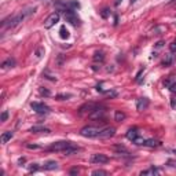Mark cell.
Wrapping results in <instances>:
<instances>
[{
  "mask_svg": "<svg viewBox=\"0 0 176 176\" xmlns=\"http://www.w3.org/2000/svg\"><path fill=\"white\" fill-rule=\"evenodd\" d=\"M34 11H36V7H29V8H26V10H22L20 14L6 18V20H3V22H2V28L3 29H7V28H15L17 25H20L24 20H26V18L30 17L32 14H34Z\"/></svg>",
  "mask_w": 176,
  "mask_h": 176,
  "instance_id": "6da1fadb",
  "label": "cell"
},
{
  "mask_svg": "<svg viewBox=\"0 0 176 176\" xmlns=\"http://www.w3.org/2000/svg\"><path fill=\"white\" fill-rule=\"evenodd\" d=\"M63 14V18H65L66 22H69L70 25H73V26H80V24H81V21H80V18L77 17V14H76L73 10H70V8H68V10L62 11Z\"/></svg>",
  "mask_w": 176,
  "mask_h": 176,
  "instance_id": "7a4b0ae2",
  "label": "cell"
},
{
  "mask_svg": "<svg viewBox=\"0 0 176 176\" xmlns=\"http://www.w3.org/2000/svg\"><path fill=\"white\" fill-rule=\"evenodd\" d=\"M101 129L102 128H98V127H94V125H87V127L80 129V135L84 136V138H98Z\"/></svg>",
  "mask_w": 176,
  "mask_h": 176,
  "instance_id": "3957f363",
  "label": "cell"
},
{
  "mask_svg": "<svg viewBox=\"0 0 176 176\" xmlns=\"http://www.w3.org/2000/svg\"><path fill=\"white\" fill-rule=\"evenodd\" d=\"M97 107H98L97 103H94V102H87V103H84L83 106H80L79 114L80 116H87V114L89 116V114H91Z\"/></svg>",
  "mask_w": 176,
  "mask_h": 176,
  "instance_id": "277c9868",
  "label": "cell"
},
{
  "mask_svg": "<svg viewBox=\"0 0 176 176\" xmlns=\"http://www.w3.org/2000/svg\"><path fill=\"white\" fill-rule=\"evenodd\" d=\"M30 107L33 109L37 114H48L51 111V109L47 106L46 103H40V102H32Z\"/></svg>",
  "mask_w": 176,
  "mask_h": 176,
  "instance_id": "5b68a950",
  "label": "cell"
},
{
  "mask_svg": "<svg viewBox=\"0 0 176 176\" xmlns=\"http://www.w3.org/2000/svg\"><path fill=\"white\" fill-rule=\"evenodd\" d=\"M70 145H73V143L72 142H66V140H61V142L52 143V145L48 147V150L50 151H63V150L68 149Z\"/></svg>",
  "mask_w": 176,
  "mask_h": 176,
  "instance_id": "8992f818",
  "label": "cell"
},
{
  "mask_svg": "<svg viewBox=\"0 0 176 176\" xmlns=\"http://www.w3.org/2000/svg\"><path fill=\"white\" fill-rule=\"evenodd\" d=\"M59 18H61V15L58 14V12H52V14L48 15L47 20L44 21V28H46V29H51L56 22H59Z\"/></svg>",
  "mask_w": 176,
  "mask_h": 176,
  "instance_id": "52a82bcc",
  "label": "cell"
},
{
  "mask_svg": "<svg viewBox=\"0 0 176 176\" xmlns=\"http://www.w3.org/2000/svg\"><path fill=\"white\" fill-rule=\"evenodd\" d=\"M114 133H116V128L114 127H106V128H102L101 129L98 138L99 139H107V138L114 136Z\"/></svg>",
  "mask_w": 176,
  "mask_h": 176,
  "instance_id": "ba28073f",
  "label": "cell"
},
{
  "mask_svg": "<svg viewBox=\"0 0 176 176\" xmlns=\"http://www.w3.org/2000/svg\"><path fill=\"white\" fill-rule=\"evenodd\" d=\"M89 161H91L92 164H106V162H109V157L102 154V153H97V154L91 156V160H89Z\"/></svg>",
  "mask_w": 176,
  "mask_h": 176,
  "instance_id": "9c48e42d",
  "label": "cell"
},
{
  "mask_svg": "<svg viewBox=\"0 0 176 176\" xmlns=\"http://www.w3.org/2000/svg\"><path fill=\"white\" fill-rule=\"evenodd\" d=\"M105 113H106V109L98 106L91 114H89V118H91V120H99V118H103L105 117Z\"/></svg>",
  "mask_w": 176,
  "mask_h": 176,
  "instance_id": "30bf717a",
  "label": "cell"
},
{
  "mask_svg": "<svg viewBox=\"0 0 176 176\" xmlns=\"http://www.w3.org/2000/svg\"><path fill=\"white\" fill-rule=\"evenodd\" d=\"M29 132H32V133H46V135H48V133H51V129L50 128H46V127H41V125H34L29 129Z\"/></svg>",
  "mask_w": 176,
  "mask_h": 176,
  "instance_id": "8fae6325",
  "label": "cell"
},
{
  "mask_svg": "<svg viewBox=\"0 0 176 176\" xmlns=\"http://www.w3.org/2000/svg\"><path fill=\"white\" fill-rule=\"evenodd\" d=\"M149 99L147 98H140V99H138V102H136V109L139 111H143V110H146L147 107H149Z\"/></svg>",
  "mask_w": 176,
  "mask_h": 176,
  "instance_id": "7c38bea8",
  "label": "cell"
},
{
  "mask_svg": "<svg viewBox=\"0 0 176 176\" xmlns=\"http://www.w3.org/2000/svg\"><path fill=\"white\" fill-rule=\"evenodd\" d=\"M140 136V132H139V129L138 128H131V129H128V132H127V139H129V140H135L136 138H139Z\"/></svg>",
  "mask_w": 176,
  "mask_h": 176,
  "instance_id": "4fadbf2b",
  "label": "cell"
},
{
  "mask_svg": "<svg viewBox=\"0 0 176 176\" xmlns=\"http://www.w3.org/2000/svg\"><path fill=\"white\" fill-rule=\"evenodd\" d=\"M80 150H81V149H80V147H77L76 145H70L68 149H65L62 153H63L65 156H72V154H77Z\"/></svg>",
  "mask_w": 176,
  "mask_h": 176,
  "instance_id": "5bb4252c",
  "label": "cell"
},
{
  "mask_svg": "<svg viewBox=\"0 0 176 176\" xmlns=\"http://www.w3.org/2000/svg\"><path fill=\"white\" fill-rule=\"evenodd\" d=\"M143 146L145 147H158V146H161V142L157 139H145Z\"/></svg>",
  "mask_w": 176,
  "mask_h": 176,
  "instance_id": "9a60e30c",
  "label": "cell"
},
{
  "mask_svg": "<svg viewBox=\"0 0 176 176\" xmlns=\"http://www.w3.org/2000/svg\"><path fill=\"white\" fill-rule=\"evenodd\" d=\"M12 136H14V132H12V131H6V132H3L2 138H0V139H2V143H3V145H6V143H7Z\"/></svg>",
  "mask_w": 176,
  "mask_h": 176,
  "instance_id": "2e32d148",
  "label": "cell"
},
{
  "mask_svg": "<svg viewBox=\"0 0 176 176\" xmlns=\"http://www.w3.org/2000/svg\"><path fill=\"white\" fill-rule=\"evenodd\" d=\"M161 174V169H158V168H154V166H151V168H149V169H146V171H142L140 172V175H160Z\"/></svg>",
  "mask_w": 176,
  "mask_h": 176,
  "instance_id": "e0dca14e",
  "label": "cell"
},
{
  "mask_svg": "<svg viewBox=\"0 0 176 176\" xmlns=\"http://www.w3.org/2000/svg\"><path fill=\"white\" fill-rule=\"evenodd\" d=\"M14 66H15V59L14 58H7L2 63L3 69H11V68H14Z\"/></svg>",
  "mask_w": 176,
  "mask_h": 176,
  "instance_id": "ac0fdd59",
  "label": "cell"
},
{
  "mask_svg": "<svg viewBox=\"0 0 176 176\" xmlns=\"http://www.w3.org/2000/svg\"><path fill=\"white\" fill-rule=\"evenodd\" d=\"M43 168L46 169V171H54V169L58 168V162L56 161H47Z\"/></svg>",
  "mask_w": 176,
  "mask_h": 176,
  "instance_id": "d6986e66",
  "label": "cell"
},
{
  "mask_svg": "<svg viewBox=\"0 0 176 176\" xmlns=\"http://www.w3.org/2000/svg\"><path fill=\"white\" fill-rule=\"evenodd\" d=\"M125 113H123V111H120V110H117L116 111V114H114V120L117 121V123H121V121H124L125 120Z\"/></svg>",
  "mask_w": 176,
  "mask_h": 176,
  "instance_id": "ffe728a7",
  "label": "cell"
},
{
  "mask_svg": "<svg viewBox=\"0 0 176 176\" xmlns=\"http://www.w3.org/2000/svg\"><path fill=\"white\" fill-rule=\"evenodd\" d=\"M172 62H174V55H172V54H166L165 58H164V61H162V65L168 66V65H171Z\"/></svg>",
  "mask_w": 176,
  "mask_h": 176,
  "instance_id": "44dd1931",
  "label": "cell"
},
{
  "mask_svg": "<svg viewBox=\"0 0 176 176\" xmlns=\"http://www.w3.org/2000/svg\"><path fill=\"white\" fill-rule=\"evenodd\" d=\"M59 36L62 37V39H68V37H69V30L66 29V26H61V29H59Z\"/></svg>",
  "mask_w": 176,
  "mask_h": 176,
  "instance_id": "7402d4cb",
  "label": "cell"
},
{
  "mask_svg": "<svg viewBox=\"0 0 176 176\" xmlns=\"http://www.w3.org/2000/svg\"><path fill=\"white\" fill-rule=\"evenodd\" d=\"M44 52H46V50H44L43 47H39V48H37L36 51H34V55H36V59L39 61V59H41V58H43Z\"/></svg>",
  "mask_w": 176,
  "mask_h": 176,
  "instance_id": "603a6c76",
  "label": "cell"
},
{
  "mask_svg": "<svg viewBox=\"0 0 176 176\" xmlns=\"http://www.w3.org/2000/svg\"><path fill=\"white\" fill-rule=\"evenodd\" d=\"M94 61L95 62H103L105 61V54L103 52H95V55H94Z\"/></svg>",
  "mask_w": 176,
  "mask_h": 176,
  "instance_id": "cb8c5ba5",
  "label": "cell"
},
{
  "mask_svg": "<svg viewBox=\"0 0 176 176\" xmlns=\"http://www.w3.org/2000/svg\"><path fill=\"white\" fill-rule=\"evenodd\" d=\"M68 6L70 10H76V8H80V3L76 2V0H70V2H68Z\"/></svg>",
  "mask_w": 176,
  "mask_h": 176,
  "instance_id": "d4e9b609",
  "label": "cell"
},
{
  "mask_svg": "<svg viewBox=\"0 0 176 176\" xmlns=\"http://www.w3.org/2000/svg\"><path fill=\"white\" fill-rule=\"evenodd\" d=\"M164 32H165V28L164 26H157V28L153 29V34H157V36H158V34H162Z\"/></svg>",
  "mask_w": 176,
  "mask_h": 176,
  "instance_id": "484cf974",
  "label": "cell"
},
{
  "mask_svg": "<svg viewBox=\"0 0 176 176\" xmlns=\"http://www.w3.org/2000/svg\"><path fill=\"white\" fill-rule=\"evenodd\" d=\"M55 98L58 99V101H66V99L72 98V94H59V95H56Z\"/></svg>",
  "mask_w": 176,
  "mask_h": 176,
  "instance_id": "4316f807",
  "label": "cell"
},
{
  "mask_svg": "<svg viewBox=\"0 0 176 176\" xmlns=\"http://www.w3.org/2000/svg\"><path fill=\"white\" fill-rule=\"evenodd\" d=\"M113 149L116 150V151L118 153V154H121V151H123V153H128V150H127L124 146H114Z\"/></svg>",
  "mask_w": 176,
  "mask_h": 176,
  "instance_id": "83f0119b",
  "label": "cell"
},
{
  "mask_svg": "<svg viewBox=\"0 0 176 176\" xmlns=\"http://www.w3.org/2000/svg\"><path fill=\"white\" fill-rule=\"evenodd\" d=\"M168 88H169V91H171V92L176 94V81H175V80H172V83L168 85Z\"/></svg>",
  "mask_w": 176,
  "mask_h": 176,
  "instance_id": "f1b7e54d",
  "label": "cell"
},
{
  "mask_svg": "<svg viewBox=\"0 0 176 176\" xmlns=\"http://www.w3.org/2000/svg\"><path fill=\"white\" fill-rule=\"evenodd\" d=\"M39 92H40V95H44V97H50V95H51V92L48 91V89H46V88H43V87L39 89Z\"/></svg>",
  "mask_w": 176,
  "mask_h": 176,
  "instance_id": "f546056e",
  "label": "cell"
},
{
  "mask_svg": "<svg viewBox=\"0 0 176 176\" xmlns=\"http://www.w3.org/2000/svg\"><path fill=\"white\" fill-rule=\"evenodd\" d=\"M7 118H8V111L7 110H4L2 113V117H0V121H2V123H4V121H7Z\"/></svg>",
  "mask_w": 176,
  "mask_h": 176,
  "instance_id": "4dcf8cb0",
  "label": "cell"
},
{
  "mask_svg": "<svg viewBox=\"0 0 176 176\" xmlns=\"http://www.w3.org/2000/svg\"><path fill=\"white\" fill-rule=\"evenodd\" d=\"M101 15H102V18H107L109 15H110V10H109V8H103L101 12Z\"/></svg>",
  "mask_w": 176,
  "mask_h": 176,
  "instance_id": "1f68e13d",
  "label": "cell"
},
{
  "mask_svg": "<svg viewBox=\"0 0 176 176\" xmlns=\"http://www.w3.org/2000/svg\"><path fill=\"white\" fill-rule=\"evenodd\" d=\"M143 142H145V139H143V138H136L135 140H133V143H135V145H138V146H143Z\"/></svg>",
  "mask_w": 176,
  "mask_h": 176,
  "instance_id": "d6a6232c",
  "label": "cell"
},
{
  "mask_svg": "<svg viewBox=\"0 0 176 176\" xmlns=\"http://www.w3.org/2000/svg\"><path fill=\"white\" fill-rule=\"evenodd\" d=\"M92 175H95V176H97V175H103V176H106L107 172H106V171H102V169H97V171L92 172Z\"/></svg>",
  "mask_w": 176,
  "mask_h": 176,
  "instance_id": "836d02e7",
  "label": "cell"
},
{
  "mask_svg": "<svg viewBox=\"0 0 176 176\" xmlns=\"http://www.w3.org/2000/svg\"><path fill=\"white\" fill-rule=\"evenodd\" d=\"M26 149H29V150H37V149H41V147L39 145H30V143H28Z\"/></svg>",
  "mask_w": 176,
  "mask_h": 176,
  "instance_id": "e575fe53",
  "label": "cell"
},
{
  "mask_svg": "<svg viewBox=\"0 0 176 176\" xmlns=\"http://www.w3.org/2000/svg\"><path fill=\"white\" fill-rule=\"evenodd\" d=\"M29 171H30V172L39 171V166H37V164H30V165H29Z\"/></svg>",
  "mask_w": 176,
  "mask_h": 176,
  "instance_id": "d590c367",
  "label": "cell"
},
{
  "mask_svg": "<svg viewBox=\"0 0 176 176\" xmlns=\"http://www.w3.org/2000/svg\"><path fill=\"white\" fill-rule=\"evenodd\" d=\"M43 76H44V77H46V79H48V80H52V81H56V79L54 77V76H50L47 72H46V73H43Z\"/></svg>",
  "mask_w": 176,
  "mask_h": 176,
  "instance_id": "8d00e7d4",
  "label": "cell"
},
{
  "mask_svg": "<svg viewBox=\"0 0 176 176\" xmlns=\"http://www.w3.org/2000/svg\"><path fill=\"white\" fill-rule=\"evenodd\" d=\"M164 44H165V43H164V41H162V40H160V41H158V43H157V44H156V48H157V50H160V48H162V46H164Z\"/></svg>",
  "mask_w": 176,
  "mask_h": 176,
  "instance_id": "74e56055",
  "label": "cell"
},
{
  "mask_svg": "<svg viewBox=\"0 0 176 176\" xmlns=\"http://www.w3.org/2000/svg\"><path fill=\"white\" fill-rule=\"evenodd\" d=\"M169 48H171V51H172V52H174V51H176V39L174 40V43H172L171 46H169Z\"/></svg>",
  "mask_w": 176,
  "mask_h": 176,
  "instance_id": "f35d334b",
  "label": "cell"
},
{
  "mask_svg": "<svg viewBox=\"0 0 176 176\" xmlns=\"http://www.w3.org/2000/svg\"><path fill=\"white\" fill-rule=\"evenodd\" d=\"M171 106H172V109H176V98H172V101H171Z\"/></svg>",
  "mask_w": 176,
  "mask_h": 176,
  "instance_id": "ab89813d",
  "label": "cell"
},
{
  "mask_svg": "<svg viewBox=\"0 0 176 176\" xmlns=\"http://www.w3.org/2000/svg\"><path fill=\"white\" fill-rule=\"evenodd\" d=\"M77 174H79V169H77V168L70 169V175H77Z\"/></svg>",
  "mask_w": 176,
  "mask_h": 176,
  "instance_id": "60d3db41",
  "label": "cell"
},
{
  "mask_svg": "<svg viewBox=\"0 0 176 176\" xmlns=\"http://www.w3.org/2000/svg\"><path fill=\"white\" fill-rule=\"evenodd\" d=\"M24 162H25V158H24V157L18 160V165H22V164H24Z\"/></svg>",
  "mask_w": 176,
  "mask_h": 176,
  "instance_id": "b9f144b4",
  "label": "cell"
},
{
  "mask_svg": "<svg viewBox=\"0 0 176 176\" xmlns=\"http://www.w3.org/2000/svg\"><path fill=\"white\" fill-rule=\"evenodd\" d=\"M121 2H123V0H117V2H116V6H118V4H120V3Z\"/></svg>",
  "mask_w": 176,
  "mask_h": 176,
  "instance_id": "7bdbcfd3",
  "label": "cell"
},
{
  "mask_svg": "<svg viewBox=\"0 0 176 176\" xmlns=\"http://www.w3.org/2000/svg\"><path fill=\"white\" fill-rule=\"evenodd\" d=\"M39 2H46V3H50L51 0H39Z\"/></svg>",
  "mask_w": 176,
  "mask_h": 176,
  "instance_id": "ee69618b",
  "label": "cell"
},
{
  "mask_svg": "<svg viewBox=\"0 0 176 176\" xmlns=\"http://www.w3.org/2000/svg\"><path fill=\"white\" fill-rule=\"evenodd\" d=\"M136 2V0H129V3H131V4H133V3H135Z\"/></svg>",
  "mask_w": 176,
  "mask_h": 176,
  "instance_id": "f6af8a7d",
  "label": "cell"
}]
</instances>
